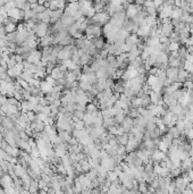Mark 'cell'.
Returning <instances> with one entry per match:
<instances>
[{"label":"cell","instance_id":"obj_1","mask_svg":"<svg viewBox=\"0 0 193 194\" xmlns=\"http://www.w3.org/2000/svg\"><path fill=\"white\" fill-rule=\"evenodd\" d=\"M110 19V15L104 12H100V13H95L94 16L91 18V21L93 22L92 24H95V25H99V26H102L104 24H107Z\"/></svg>","mask_w":193,"mask_h":194},{"label":"cell","instance_id":"obj_2","mask_svg":"<svg viewBox=\"0 0 193 194\" xmlns=\"http://www.w3.org/2000/svg\"><path fill=\"white\" fill-rule=\"evenodd\" d=\"M143 9V6H139V5H136V3H129V7L126 8V17L129 18V19H132L136 14L139 13L140 10Z\"/></svg>","mask_w":193,"mask_h":194},{"label":"cell","instance_id":"obj_3","mask_svg":"<svg viewBox=\"0 0 193 194\" xmlns=\"http://www.w3.org/2000/svg\"><path fill=\"white\" fill-rule=\"evenodd\" d=\"M48 28H49V24H46L43 22L37 24V27H35V34L38 38H42L44 35L48 34Z\"/></svg>","mask_w":193,"mask_h":194},{"label":"cell","instance_id":"obj_4","mask_svg":"<svg viewBox=\"0 0 193 194\" xmlns=\"http://www.w3.org/2000/svg\"><path fill=\"white\" fill-rule=\"evenodd\" d=\"M8 16L16 18L17 21H22V19L24 21V10L19 9L18 7H14V8L8 10Z\"/></svg>","mask_w":193,"mask_h":194},{"label":"cell","instance_id":"obj_5","mask_svg":"<svg viewBox=\"0 0 193 194\" xmlns=\"http://www.w3.org/2000/svg\"><path fill=\"white\" fill-rule=\"evenodd\" d=\"M0 184L6 188V187H9V186H13V177L10 175H8V173L3 174L1 177H0Z\"/></svg>","mask_w":193,"mask_h":194},{"label":"cell","instance_id":"obj_6","mask_svg":"<svg viewBox=\"0 0 193 194\" xmlns=\"http://www.w3.org/2000/svg\"><path fill=\"white\" fill-rule=\"evenodd\" d=\"M64 15V9H56L50 12V24L56 23L58 19L62 18V16Z\"/></svg>","mask_w":193,"mask_h":194},{"label":"cell","instance_id":"obj_7","mask_svg":"<svg viewBox=\"0 0 193 194\" xmlns=\"http://www.w3.org/2000/svg\"><path fill=\"white\" fill-rule=\"evenodd\" d=\"M62 23H63V26L65 28H68V26H71L74 22H75V18L73 16H67V15H63L62 18H60Z\"/></svg>","mask_w":193,"mask_h":194},{"label":"cell","instance_id":"obj_8","mask_svg":"<svg viewBox=\"0 0 193 194\" xmlns=\"http://www.w3.org/2000/svg\"><path fill=\"white\" fill-rule=\"evenodd\" d=\"M138 145H139V142H138L135 139H129V142L126 143V145H125L126 151H127V152L133 151L134 149H136V148H138Z\"/></svg>","mask_w":193,"mask_h":194},{"label":"cell","instance_id":"obj_9","mask_svg":"<svg viewBox=\"0 0 193 194\" xmlns=\"http://www.w3.org/2000/svg\"><path fill=\"white\" fill-rule=\"evenodd\" d=\"M52 88H53V86L50 85L46 79H44V81H41L40 89H41V91H42L43 93H46V94H47V93H50V92L52 91Z\"/></svg>","mask_w":193,"mask_h":194},{"label":"cell","instance_id":"obj_10","mask_svg":"<svg viewBox=\"0 0 193 194\" xmlns=\"http://www.w3.org/2000/svg\"><path fill=\"white\" fill-rule=\"evenodd\" d=\"M51 77H53L55 79H59V78H62V77H65V73L64 72H62L57 66L52 69V72H51Z\"/></svg>","mask_w":193,"mask_h":194},{"label":"cell","instance_id":"obj_11","mask_svg":"<svg viewBox=\"0 0 193 194\" xmlns=\"http://www.w3.org/2000/svg\"><path fill=\"white\" fill-rule=\"evenodd\" d=\"M117 141L119 144H123V145H126V143L129 142V133H123L120 135L117 136Z\"/></svg>","mask_w":193,"mask_h":194},{"label":"cell","instance_id":"obj_12","mask_svg":"<svg viewBox=\"0 0 193 194\" xmlns=\"http://www.w3.org/2000/svg\"><path fill=\"white\" fill-rule=\"evenodd\" d=\"M183 14V10L181 7H173V12H172V17L170 18H181Z\"/></svg>","mask_w":193,"mask_h":194},{"label":"cell","instance_id":"obj_13","mask_svg":"<svg viewBox=\"0 0 193 194\" xmlns=\"http://www.w3.org/2000/svg\"><path fill=\"white\" fill-rule=\"evenodd\" d=\"M92 85H93V84L90 83V82H88V81H85V82H80V84H78V86H80L82 90L85 91V92H86V91L89 92V91L91 90V88H92Z\"/></svg>","mask_w":193,"mask_h":194},{"label":"cell","instance_id":"obj_14","mask_svg":"<svg viewBox=\"0 0 193 194\" xmlns=\"http://www.w3.org/2000/svg\"><path fill=\"white\" fill-rule=\"evenodd\" d=\"M6 37H7L8 42H14V43H16V40H17V31H14V32H10V33H7Z\"/></svg>","mask_w":193,"mask_h":194},{"label":"cell","instance_id":"obj_15","mask_svg":"<svg viewBox=\"0 0 193 194\" xmlns=\"http://www.w3.org/2000/svg\"><path fill=\"white\" fill-rule=\"evenodd\" d=\"M18 111V108L16 104H8V110H7V115L6 116H10V115H14Z\"/></svg>","mask_w":193,"mask_h":194},{"label":"cell","instance_id":"obj_16","mask_svg":"<svg viewBox=\"0 0 193 194\" xmlns=\"http://www.w3.org/2000/svg\"><path fill=\"white\" fill-rule=\"evenodd\" d=\"M5 30H6L7 33L14 32V31L17 30V24H15V23H8V24L5 25Z\"/></svg>","mask_w":193,"mask_h":194},{"label":"cell","instance_id":"obj_17","mask_svg":"<svg viewBox=\"0 0 193 194\" xmlns=\"http://www.w3.org/2000/svg\"><path fill=\"white\" fill-rule=\"evenodd\" d=\"M37 14L34 13L32 9H30V10H26V12H24V21L25 22H27L28 19H32L34 16H35Z\"/></svg>","mask_w":193,"mask_h":194},{"label":"cell","instance_id":"obj_18","mask_svg":"<svg viewBox=\"0 0 193 194\" xmlns=\"http://www.w3.org/2000/svg\"><path fill=\"white\" fill-rule=\"evenodd\" d=\"M180 49V43L178 42H170L168 46V50L169 51H177Z\"/></svg>","mask_w":193,"mask_h":194},{"label":"cell","instance_id":"obj_19","mask_svg":"<svg viewBox=\"0 0 193 194\" xmlns=\"http://www.w3.org/2000/svg\"><path fill=\"white\" fill-rule=\"evenodd\" d=\"M140 116V111H139V108H131V110H129V117H132V118H136V117Z\"/></svg>","mask_w":193,"mask_h":194},{"label":"cell","instance_id":"obj_20","mask_svg":"<svg viewBox=\"0 0 193 194\" xmlns=\"http://www.w3.org/2000/svg\"><path fill=\"white\" fill-rule=\"evenodd\" d=\"M94 111H97V104H86V113H94Z\"/></svg>","mask_w":193,"mask_h":194},{"label":"cell","instance_id":"obj_21","mask_svg":"<svg viewBox=\"0 0 193 194\" xmlns=\"http://www.w3.org/2000/svg\"><path fill=\"white\" fill-rule=\"evenodd\" d=\"M56 67V64H52V63H48V65L46 66V73L47 75H50L52 72V69Z\"/></svg>","mask_w":193,"mask_h":194},{"label":"cell","instance_id":"obj_22","mask_svg":"<svg viewBox=\"0 0 193 194\" xmlns=\"http://www.w3.org/2000/svg\"><path fill=\"white\" fill-rule=\"evenodd\" d=\"M13 57L15 58L16 63H23L25 60V57L22 56V55H19V53H15V55H13Z\"/></svg>","mask_w":193,"mask_h":194},{"label":"cell","instance_id":"obj_23","mask_svg":"<svg viewBox=\"0 0 193 194\" xmlns=\"http://www.w3.org/2000/svg\"><path fill=\"white\" fill-rule=\"evenodd\" d=\"M184 88L186 89V90H192L193 89V82L191 81V79H186L185 82H184Z\"/></svg>","mask_w":193,"mask_h":194},{"label":"cell","instance_id":"obj_24","mask_svg":"<svg viewBox=\"0 0 193 194\" xmlns=\"http://www.w3.org/2000/svg\"><path fill=\"white\" fill-rule=\"evenodd\" d=\"M49 9H51V10H56V9H58V5H57V1H56V0H50V6H49Z\"/></svg>","mask_w":193,"mask_h":194},{"label":"cell","instance_id":"obj_25","mask_svg":"<svg viewBox=\"0 0 193 194\" xmlns=\"http://www.w3.org/2000/svg\"><path fill=\"white\" fill-rule=\"evenodd\" d=\"M15 65H16V60H15V58L12 56V57H10V59L7 61V67H8V68H10V67H14Z\"/></svg>","mask_w":193,"mask_h":194},{"label":"cell","instance_id":"obj_26","mask_svg":"<svg viewBox=\"0 0 193 194\" xmlns=\"http://www.w3.org/2000/svg\"><path fill=\"white\" fill-rule=\"evenodd\" d=\"M144 1H145V0H134V2H135L136 5H139V6H143Z\"/></svg>","mask_w":193,"mask_h":194},{"label":"cell","instance_id":"obj_27","mask_svg":"<svg viewBox=\"0 0 193 194\" xmlns=\"http://www.w3.org/2000/svg\"><path fill=\"white\" fill-rule=\"evenodd\" d=\"M26 1H28L31 5H34V3H38L39 0H26Z\"/></svg>","mask_w":193,"mask_h":194},{"label":"cell","instance_id":"obj_28","mask_svg":"<svg viewBox=\"0 0 193 194\" xmlns=\"http://www.w3.org/2000/svg\"><path fill=\"white\" fill-rule=\"evenodd\" d=\"M43 6H44L46 8H49V6H50V1H46V2L43 3Z\"/></svg>","mask_w":193,"mask_h":194},{"label":"cell","instance_id":"obj_29","mask_svg":"<svg viewBox=\"0 0 193 194\" xmlns=\"http://www.w3.org/2000/svg\"><path fill=\"white\" fill-rule=\"evenodd\" d=\"M15 1H16V6H17L18 3H24L26 0H15Z\"/></svg>","mask_w":193,"mask_h":194},{"label":"cell","instance_id":"obj_30","mask_svg":"<svg viewBox=\"0 0 193 194\" xmlns=\"http://www.w3.org/2000/svg\"><path fill=\"white\" fill-rule=\"evenodd\" d=\"M5 5V0H0V7H2Z\"/></svg>","mask_w":193,"mask_h":194},{"label":"cell","instance_id":"obj_31","mask_svg":"<svg viewBox=\"0 0 193 194\" xmlns=\"http://www.w3.org/2000/svg\"><path fill=\"white\" fill-rule=\"evenodd\" d=\"M2 55H3V51H1V50H0V58L2 57Z\"/></svg>","mask_w":193,"mask_h":194},{"label":"cell","instance_id":"obj_32","mask_svg":"<svg viewBox=\"0 0 193 194\" xmlns=\"http://www.w3.org/2000/svg\"><path fill=\"white\" fill-rule=\"evenodd\" d=\"M1 106H2V104H0V109H1Z\"/></svg>","mask_w":193,"mask_h":194}]
</instances>
